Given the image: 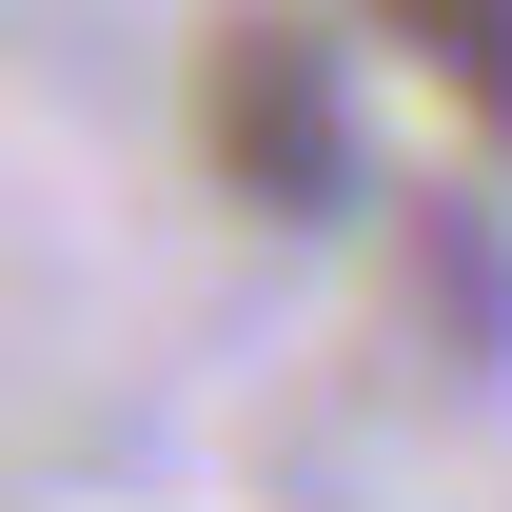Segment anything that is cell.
Returning <instances> with one entry per match:
<instances>
[{"label":"cell","instance_id":"obj_1","mask_svg":"<svg viewBox=\"0 0 512 512\" xmlns=\"http://www.w3.org/2000/svg\"><path fill=\"white\" fill-rule=\"evenodd\" d=\"M197 158H217V197H256V217H355V79H335L316 20H217Z\"/></svg>","mask_w":512,"mask_h":512},{"label":"cell","instance_id":"obj_2","mask_svg":"<svg viewBox=\"0 0 512 512\" xmlns=\"http://www.w3.org/2000/svg\"><path fill=\"white\" fill-rule=\"evenodd\" d=\"M375 20L414 40V79H434L453 119H473V138L512 158V0H375Z\"/></svg>","mask_w":512,"mask_h":512}]
</instances>
